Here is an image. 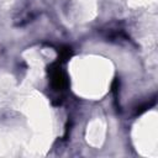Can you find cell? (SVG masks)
Listing matches in <instances>:
<instances>
[{
	"mask_svg": "<svg viewBox=\"0 0 158 158\" xmlns=\"http://www.w3.org/2000/svg\"><path fill=\"white\" fill-rule=\"evenodd\" d=\"M48 73H49V78H51V85L54 90L60 91V90L65 89V86L68 85L67 77L63 73V70L58 63H54L51 67H48Z\"/></svg>",
	"mask_w": 158,
	"mask_h": 158,
	"instance_id": "obj_1",
	"label": "cell"
},
{
	"mask_svg": "<svg viewBox=\"0 0 158 158\" xmlns=\"http://www.w3.org/2000/svg\"><path fill=\"white\" fill-rule=\"evenodd\" d=\"M59 52H60V59H62V60H67V59L70 57V54H72L70 48H68V47H65V48L60 49Z\"/></svg>",
	"mask_w": 158,
	"mask_h": 158,
	"instance_id": "obj_2",
	"label": "cell"
}]
</instances>
